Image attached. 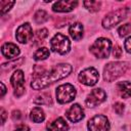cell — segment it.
Returning a JSON list of instances; mask_svg holds the SVG:
<instances>
[{
    "instance_id": "cell-1",
    "label": "cell",
    "mask_w": 131,
    "mask_h": 131,
    "mask_svg": "<svg viewBox=\"0 0 131 131\" xmlns=\"http://www.w3.org/2000/svg\"><path fill=\"white\" fill-rule=\"evenodd\" d=\"M72 71V67L68 63H60L54 67L51 71L44 73L41 77H38L32 81L31 86L35 90H39L42 88L47 87L48 85L54 83L55 81H58L64 77H67Z\"/></svg>"
},
{
    "instance_id": "cell-2",
    "label": "cell",
    "mask_w": 131,
    "mask_h": 131,
    "mask_svg": "<svg viewBox=\"0 0 131 131\" xmlns=\"http://www.w3.org/2000/svg\"><path fill=\"white\" fill-rule=\"evenodd\" d=\"M129 67L128 62L125 61H116V62H110L105 66L103 71V78L107 82H112L119 78L120 76L124 75V73L127 71Z\"/></svg>"
},
{
    "instance_id": "cell-3",
    "label": "cell",
    "mask_w": 131,
    "mask_h": 131,
    "mask_svg": "<svg viewBox=\"0 0 131 131\" xmlns=\"http://www.w3.org/2000/svg\"><path fill=\"white\" fill-rule=\"evenodd\" d=\"M111 47L112 43L110 40L105 38H99L90 47V51L98 58H106L110 55Z\"/></svg>"
},
{
    "instance_id": "cell-4",
    "label": "cell",
    "mask_w": 131,
    "mask_h": 131,
    "mask_svg": "<svg viewBox=\"0 0 131 131\" xmlns=\"http://www.w3.org/2000/svg\"><path fill=\"white\" fill-rule=\"evenodd\" d=\"M128 13V9L127 8H120L116 11H113L111 13H108L102 20V26L105 29H112L114 28L116 25H118L119 23H121Z\"/></svg>"
},
{
    "instance_id": "cell-5",
    "label": "cell",
    "mask_w": 131,
    "mask_h": 131,
    "mask_svg": "<svg viewBox=\"0 0 131 131\" xmlns=\"http://www.w3.org/2000/svg\"><path fill=\"white\" fill-rule=\"evenodd\" d=\"M50 47L54 52H57L59 54H66L70 50L71 43H70L68 37H66L62 34L57 33L52 38V40L50 42Z\"/></svg>"
},
{
    "instance_id": "cell-6",
    "label": "cell",
    "mask_w": 131,
    "mask_h": 131,
    "mask_svg": "<svg viewBox=\"0 0 131 131\" xmlns=\"http://www.w3.org/2000/svg\"><path fill=\"white\" fill-rule=\"evenodd\" d=\"M76 96L75 87L69 83L62 84L56 89V99L59 103H68L72 101Z\"/></svg>"
},
{
    "instance_id": "cell-7",
    "label": "cell",
    "mask_w": 131,
    "mask_h": 131,
    "mask_svg": "<svg viewBox=\"0 0 131 131\" xmlns=\"http://www.w3.org/2000/svg\"><path fill=\"white\" fill-rule=\"evenodd\" d=\"M88 129L90 131H108L110 123L105 116L96 115L88 122Z\"/></svg>"
},
{
    "instance_id": "cell-8",
    "label": "cell",
    "mask_w": 131,
    "mask_h": 131,
    "mask_svg": "<svg viewBox=\"0 0 131 131\" xmlns=\"http://www.w3.org/2000/svg\"><path fill=\"white\" fill-rule=\"evenodd\" d=\"M99 78L98 72L94 68H87L79 74V81L87 86H93L97 83Z\"/></svg>"
},
{
    "instance_id": "cell-9",
    "label": "cell",
    "mask_w": 131,
    "mask_h": 131,
    "mask_svg": "<svg viewBox=\"0 0 131 131\" xmlns=\"http://www.w3.org/2000/svg\"><path fill=\"white\" fill-rule=\"evenodd\" d=\"M10 82L14 88V95L19 97L25 92V76L23 71H15L10 78Z\"/></svg>"
},
{
    "instance_id": "cell-10",
    "label": "cell",
    "mask_w": 131,
    "mask_h": 131,
    "mask_svg": "<svg viewBox=\"0 0 131 131\" xmlns=\"http://www.w3.org/2000/svg\"><path fill=\"white\" fill-rule=\"evenodd\" d=\"M105 97H106V94H105L104 90H102L100 88H96L90 92V94L86 98L85 102L88 107H94V106L100 104L101 102H103L105 100Z\"/></svg>"
},
{
    "instance_id": "cell-11",
    "label": "cell",
    "mask_w": 131,
    "mask_h": 131,
    "mask_svg": "<svg viewBox=\"0 0 131 131\" xmlns=\"http://www.w3.org/2000/svg\"><path fill=\"white\" fill-rule=\"evenodd\" d=\"M15 37L19 43H27L28 41H30L33 38V30L31 25L26 23L18 27V29L16 30Z\"/></svg>"
},
{
    "instance_id": "cell-12",
    "label": "cell",
    "mask_w": 131,
    "mask_h": 131,
    "mask_svg": "<svg viewBox=\"0 0 131 131\" xmlns=\"http://www.w3.org/2000/svg\"><path fill=\"white\" fill-rule=\"evenodd\" d=\"M67 117L71 122H78L84 118V112L83 108L79 104H73L67 112Z\"/></svg>"
},
{
    "instance_id": "cell-13",
    "label": "cell",
    "mask_w": 131,
    "mask_h": 131,
    "mask_svg": "<svg viewBox=\"0 0 131 131\" xmlns=\"http://www.w3.org/2000/svg\"><path fill=\"white\" fill-rule=\"evenodd\" d=\"M77 1H57L53 4L52 9L53 11L57 12H69L73 10L77 6Z\"/></svg>"
},
{
    "instance_id": "cell-14",
    "label": "cell",
    "mask_w": 131,
    "mask_h": 131,
    "mask_svg": "<svg viewBox=\"0 0 131 131\" xmlns=\"http://www.w3.org/2000/svg\"><path fill=\"white\" fill-rule=\"evenodd\" d=\"M2 54L6 58H14L19 54V49L15 44L12 43H5L1 48Z\"/></svg>"
},
{
    "instance_id": "cell-15",
    "label": "cell",
    "mask_w": 131,
    "mask_h": 131,
    "mask_svg": "<svg viewBox=\"0 0 131 131\" xmlns=\"http://www.w3.org/2000/svg\"><path fill=\"white\" fill-rule=\"evenodd\" d=\"M68 129H69V126L62 118H57L56 120H54L53 122L47 125L48 131H67Z\"/></svg>"
},
{
    "instance_id": "cell-16",
    "label": "cell",
    "mask_w": 131,
    "mask_h": 131,
    "mask_svg": "<svg viewBox=\"0 0 131 131\" xmlns=\"http://www.w3.org/2000/svg\"><path fill=\"white\" fill-rule=\"evenodd\" d=\"M117 88H118V92L123 98L131 97V82H128V81L119 82L117 85Z\"/></svg>"
},
{
    "instance_id": "cell-17",
    "label": "cell",
    "mask_w": 131,
    "mask_h": 131,
    "mask_svg": "<svg viewBox=\"0 0 131 131\" xmlns=\"http://www.w3.org/2000/svg\"><path fill=\"white\" fill-rule=\"evenodd\" d=\"M70 35L72 36L73 39L75 40H80L83 36V26L80 23H74L71 25L69 29Z\"/></svg>"
},
{
    "instance_id": "cell-18",
    "label": "cell",
    "mask_w": 131,
    "mask_h": 131,
    "mask_svg": "<svg viewBox=\"0 0 131 131\" xmlns=\"http://www.w3.org/2000/svg\"><path fill=\"white\" fill-rule=\"evenodd\" d=\"M30 118L33 122L35 123H40L42 122L44 119H45V115H44V112L42 111V108L40 107H35L33 108V111L31 112V115H30Z\"/></svg>"
},
{
    "instance_id": "cell-19",
    "label": "cell",
    "mask_w": 131,
    "mask_h": 131,
    "mask_svg": "<svg viewBox=\"0 0 131 131\" xmlns=\"http://www.w3.org/2000/svg\"><path fill=\"white\" fill-rule=\"evenodd\" d=\"M49 54H50L49 50L46 47H42V48H39L34 53V58L36 60H43V59H46L49 56Z\"/></svg>"
},
{
    "instance_id": "cell-20",
    "label": "cell",
    "mask_w": 131,
    "mask_h": 131,
    "mask_svg": "<svg viewBox=\"0 0 131 131\" xmlns=\"http://www.w3.org/2000/svg\"><path fill=\"white\" fill-rule=\"evenodd\" d=\"M49 18L48 13L44 10H38L34 15V20L36 24H43Z\"/></svg>"
},
{
    "instance_id": "cell-21",
    "label": "cell",
    "mask_w": 131,
    "mask_h": 131,
    "mask_svg": "<svg viewBox=\"0 0 131 131\" xmlns=\"http://www.w3.org/2000/svg\"><path fill=\"white\" fill-rule=\"evenodd\" d=\"M24 61H25V59H24L23 57H19L17 60H12V61H10V62L4 63V64L1 67V70H2V71H4V70H8V71H9V70H12V69L18 67L19 64H21Z\"/></svg>"
},
{
    "instance_id": "cell-22",
    "label": "cell",
    "mask_w": 131,
    "mask_h": 131,
    "mask_svg": "<svg viewBox=\"0 0 131 131\" xmlns=\"http://www.w3.org/2000/svg\"><path fill=\"white\" fill-rule=\"evenodd\" d=\"M83 4L88 10H90L91 12H94V11L99 10V7H100L101 3L98 2V1H84Z\"/></svg>"
},
{
    "instance_id": "cell-23",
    "label": "cell",
    "mask_w": 131,
    "mask_h": 131,
    "mask_svg": "<svg viewBox=\"0 0 131 131\" xmlns=\"http://www.w3.org/2000/svg\"><path fill=\"white\" fill-rule=\"evenodd\" d=\"M35 102L38 104H49L51 103V96L49 93H42L35 99Z\"/></svg>"
},
{
    "instance_id": "cell-24",
    "label": "cell",
    "mask_w": 131,
    "mask_h": 131,
    "mask_svg": "<svg viewBox=\"0 0 131 131\" xmlns=\"http://www.w3.org/2000/svg\"><path fill=\"white\" fill-rule=\"evenodd\" d=\"M48 33H47V30L46 29H41V30H38L35 34V41H36V44L40 43V42H43V40L47 37Z\"/></svg>"
},
{
    "instance_id": "cell-25",
    "label": "cell",
    "mask_w": 131,
    "mask_h": 131,
    "mask_svg": "<svg viewBox=\"0 0 131 131\" xmlns=\"http://www.w3.org/2000/svg\"><path fill=\"white\" fill-rule=\"evenodd\" d=\"M118 33L121 37H124L131 33V24H125L118 29Z\"/></svg>"
},
{
    "instance_id": "cell-26",
    "label": "cell",
    "mask_w": 131,
    "mask_h": 131,
    "mask_svg": "<svg viewBox=\"0 0 131 131\" xmlns=\"http://www.w3.org/2000/svg\"><path fill=\"white\" fill-rule=\"evenodd\" d=\"M14 4V1H4V0H1L0 1V7H1V13L4 14L5 12H7L11 6Z\"/></svg>"
},
{
    "instance_id": "cell-27",
    "label": "cell",
    "mask_w": 131,
    "mask_h": 131,
    "mask_svg": "<svg viewBox=\"0 0 131 131\" xmlns=\"http://www.w3.org/2000/svg\"><path fill=\"white\" fill-rule=\"evenodd\" d=\"M114 107H115V111H116V113L118 115H122L123 114V112H124V104L123 103L117 102V103H115Z\"/></svg>"
},
{
    "instance_id": "cell-28",
    "label": "cell",
    "mask_w": 131,
    "mask_h": 131,
    "mask_svg": "<svg viewBox=\"0 0 131 131\" xmlns=\"http://www.w3.org/2000/svg\"><path fill=\"white\" fill-rule=\"evenodd\" d=\"M122 49H121V47L120 46H115V48H114V52H113V54H114V56L116 57V58H119V57H121V55H122Z\"/></svg>"
},
{
    "instance_id": "cell-29",
    "label": "cell",
    "mask_w": 131,
    "mask_h": 131,
    "mask_svg": "<svg viewBox=\"0 0 131 131\" xmlns=\"http://www.w3.org/2000/svg\"><path fill=\"white\" fill-rule=\"evenodd\" d=\"M125 49L128 51V52H130L131 53V37H129V38H127L126 39V41H125Z\"/></svg>"
},
{
    "instance_id": "cell-30",
    "label": "cell",
    "mask_w": 131,
    "mask_h": 131,
    "mask_svg": "<svg viewBox=\"0 0 131 131\" xmlns=\"http://www.w3.org/2000/svg\"><path fill=\"white\" fill-rule=\"evenodd\" d=\"M11 117H12V119H13L14 121H15V120H19V119L21 118V114H20L19 111H13Z\"/></svg>"
},
{
    "instance_id": "cell-31",
    "label": "cell",
    "mask_w": 131,
    "mask_h": 131,
    "mask_svg": "<svg viewBox=\"0 0 131 131\" xmlns=\"http://www.w3.org/2000/svg\"><path fill=\"white\" fill-rule=\"evenodd\" d=\"M29 130H30V129H29V127H28L27 125L21 124V125L17 126V127H16V129H15L14 131H29Z\"/></svg>"
},
{
    "instance_id": "cell-32",
    "label": "cell",
    "mask_w": 131,
    "mask_h": 131,
    "mask_svg": "<svg viewBox=\"0 0 131 131\" xmlns=\"http://www.w3.org/2000/svg\"><path fill=\"white\" fill-rule=\"evenodd\" d=\"M1 114H2V124H4L5 119H6V113H5V111L3 108L1 110Z\"/></svg>"
},
{
    "instance_id": "cell-33",
    "label": "cell",
    "mask_w": 131,
    "mask_h": 131,
    "mask_svg": "<svg viewBox=\"0 0 131 131\" xmlns=\"http://www.w3.org/2000/svg\"><path fill=\"white\" fill-rule=\"evenodd\" d=\"M1 87H2V92H1V96H3V95H4V93H5V91H6V89H5V86H4V84H3V83H1Z\"/></svg>"
}]
</instances>
